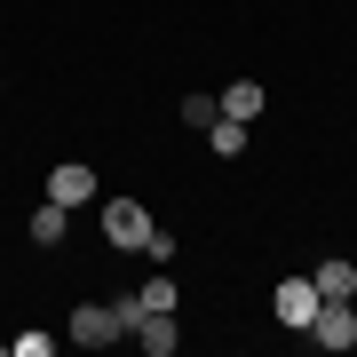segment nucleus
<instances>
[{
  "instance_id": "7",
  "label": "nucleus",
  "mask_w": 357,
  "mask_h": 357,
  "mask_svg": "<svg viewBox=\"0 0 357 357\" xmlns=\"http://www.w3.org/2000/svg\"><path fill=\"white\" fill-rule=\"evenodd\" d=\"M262 79H230V88H222V119H246V128H255V119H262Z\"/></svg>"
},
{
  "instance_id": "2",
  "label": "nucleus",
  "mask_w": 357,
  "mask_h": 357,
  "mask_svg": "<svg viewBox=\"0 0 357 357\" xmlns=\"http://www.w3.org/2000/svg\"><path fill=\"white\" fill-rule=\"evenodd\" d=\"M103 238H112L119 255H143V238H151V215H143L135 199H103Z\"/></svg>"
},
{
  "instance_id": "12",
  "label": "nucleus",
  "mask_w": 357,
  "mask_h": 357,
  "mask_svg": "<svg viewBox=\"0 0 357 357\" xmlns=\"http://www.w3.org/2000/svg\"><path fill=\"white\" fill-rule=\"evenodd\" d=\"M135 302H143V310H175V278H143Z\"/></svg>"
},
{
  "instance_id": "9",
  "label": "nucleus",
  "mask_w": 357,
  "mask_h": 357,
  "mask_svg": "<svg viewBox=\"0 0 357 357\" xmlns=\"http://www.w3.org/2000/svg\"><path fill=\"white\" fill-rule=\"evenodd\" d=\"M310 286H318V302H349V294H357V262H318Z\"/></svg>"
},
{
  "instance_id": "5",
  "label": "nucleus",
  "mask_w": 357,
  "mask_h": 357,
  "mask_svg": "<svg viewBox=\"0 0 357 357\" xmlns=\"http://www.w3.org/2000/svg\"><path fill=\"white\" fill-rule=\"evenodd\" d=\"M48 199H56V206H88V199H96V167H79V159L48 167Z\"/></svg>"
},
{
  "instance_id": "4",
  "label": "nucleus",
  "mask_w": 357,
  "mask_h": 357,
  "mask_svg": "<svg viewBox=\"0 0 357 357\" xmlns=\"http://www.w3.org/2000/svg\"><path fill=\"white\" fill-rule=\"evenodd\" d=\"M310 310H318V286H310V278H278V286H270V318H278V326L302 333Z\"/></svg>"
},
{
  "instance_id": "8",
  "label": "nucleus",
  "mask_w": 357,
  "mask_h": 357,
  "mask_svg": "<svg viewBox=\"0 0 357 357\" xmlns=\"http://www.w3.org/2000/svg\"><path fill=\"white\" fill-rule=\"evenodd\" d=\"M64 230H72V206H56V199H48V206H32L24 238H32V246H64Z\"/></svg>"
},
{
  "instance_id": "3",
  "label": "nucleus",
  "mask_w": 357,
  "mask_h": 357,
  "mask_svg": "<svg viewBox=\"0 0 357 357\" xmlns=\"http://www.w3.org/2000/svg\"><path fill=\"white\" fill-rule=\"evenodd\" d=\"M119 333H128V326H119L112 302H79V310H72V342H79V349H112Z\"/></svg>"
},
{
  "instance_id": "13",
  "label": "nucleus",
  "mask_w": 357,
  "mask_h": 357,
  "mask_svg": "<svg viewBox=\"0 0 357 357\" xmlns=\"http://www.w3.org/2000/svg\"><path fill=\"white\" fill-rule=\"evenodd\" d=\"M8 349H16V357H48V349H56V333H16Z\"/></svg>"
},
{
  "instance_id": "10",
  "label": "nucleus",
  "mask_w": 357,
  "mask_h": 357,
  "mask_svg": "<svg viewBox=\"0 0 357 357\" xmlns=\"http://www.w3.org/2000/svg\"><path fill=\"white\" fill-rule=\"evenodd\" d=\"M246 143H255V128H246V119H215V128H206V151H215V159H238Z\"/></svg>"
},
{
  "instance_id": "6",
  "label": "nucleus",
  "mask_w": 357,
  "mask_h": 357,
  "mask_svg": "<svg viewBox=\"0 0 357 357\" xmlns=\"http://www.w3.org/2000/svg\"><path fill=\"white\" fill-rule=\"evenodd\" d=\"M135 342L151 349V357H175V349H183V326H175V310H143V318H135Z\"/></svg>"
},
{
  "instance_id": "1",
  "label": "nucleus",
  "mask_w": 357,
  "mask_h": 357,
  "mask_svg": "<svg viewBox=\"0 0 357 357\" xmlns=\"http://www.w3.org/2000/svg\"><path fill=\"white\" fill-rule=\"evenodd\" d=\"M302 333H310V342H318L326 357H342V349H357V310H349V302H318Z\"/></svg>"
},
{
  "instance_id": "11",
  "label": "nucleus",
  "mask_w": 357,
  "mask_h": 357,
  "mask_svg": "<svg viewBox=\"0 0 357 357\" xmlns=\"http://www.w3.org/2000/svg\"><path fill=\"white\" fill-rule=\"evenodd\" d=\"M215 119H222V96H183V128H191V135H206V128H215Z\"/></svg>"
}]
</instances>
